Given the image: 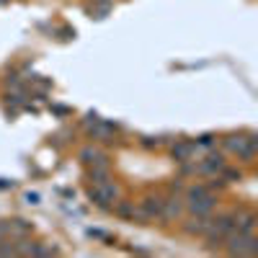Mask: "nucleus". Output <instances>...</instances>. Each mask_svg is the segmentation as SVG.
<instances>
[{
  "label": "nucleus",
  "instance_id": "f257e3e1",
  "mask_svg": "<svg viewBox=\"0 0 258 258\" xmlns=\"http://www.w3.org/2000/svg\"><path fill=\"white\" fill-rule=\"evenodd\" d=\"M232 232H235V214H225V217L212 220V225H209V230L204 235H207L209 248H217V245H222L230 238Z\"/></svg>",
  "mask_w": 258,
  "mask_h": 258
},
{
  "label": "nucleus",
  "instance_id": "f03ea898",
  "mask_svg": "<svg viewBox=\"0 0 258 258\" xmlns=\"http://www.w3.org/2000/svg\"><path fill=\"white\" fill-rule=\"evenodd\" d=\"M227 253L230 255H255L258 240L253 238V232H232L227 238Z\"/></svg>",
  "mask_w": 258,
  "mask_h": 258
},
{
  "label": "nucleus",
  "instance_id": "7ed1b4c3",
  "mask_svg": "<svg viewBox=\"0 0 258 258\" xmlns=\"http://www.w3.org/2000/svg\"><path fill=\"white\" fill-rule=\"evenodd\" d=\"M255 145H258L255 135H232V137L225 140V147L243 160H250L255 155Z\"/></svg>",
  "mask_w": 258,
  "mask_h": 258
},
{
  "label": "nucleus",
  "instance_id": "20e7f679",
  "mask_svg": "<svg viewBox=\"0 0 258 258\" xmlns=\"http://www.w3.org/2000/svg\"><path fill=\"white\" fill-rule=\"evenodd\" d=\"M88 197H91V202H96L98 207L109 209V207L119 199V186H114V183H109V181L96 183V186L88 191Z\"/></svg>",
  "mask_w": 258,
  "mask_h": 258
},
{
  "label": "nucleus",
  "instance_id": "39448f33",
  "mask_svg": "<svg viewBox=\"0 0 258 258\" xmlns=\"http://www.w3.org/2000/svg\"><path fill=\"white\" fill-rule=\"evenodd\" d=\"M186 207L197 214V217H204V214H209L212 207H214V197L212 194H204V197H197V199H186Z\"/></svg>",
  "mask_w": 258,
  "mask_h": 258
},
{
  "label": "nucleus",
  "instance_id": "423d86ee",
  "mask_svg": "<svg viewBox=\"0 0 258 258\" xmlns=\"http://www.w3.org/2000/svg\"><path fill=\"white\" fill-rule=\"evenodd\" d=\"M142 217H163V199L160 197H147L142 199Z\"/></svg>",
  "mask_w": 258,
  "mask_h": 258
},
{
  "label": "nucleus",
  "instance_id": "0eeeda50",
  "mask_svg": "<svg viewBox=\"0 0 258 258\" xmlns=\"http://www.w3.org/2000/svg\"><path fill=\"white\" fill-rule=\"evenodd\" d=\"M181 212H183L181 199H163V217H165V220H176V217H181Z\"/></svg>",
  "mask_w": 258,
  "mask_h": 258
},
{
  "label": "nucleus",
  "instance_id": "6e6552de",
  "mask_svg": "<svg viewBox=\"0 0 258 258\" xmlns=\"http://www.w3.org/2000/svg\"><path fill=\"white\" fill-rule=\"evenodd\" d=\"M225 168V160L220 155H209L204 163H199V170L202 173H220V170Z\"/></svg>",
  "mask_w": 258,
  "mask_h": 258
},
{
  "label": "nucleus",
  "instance_id": "1a4fd4ad",
  "mask_svg": "<svg viewBox=\"0 0 258 258\" xmlns=\"http://www.w3.org/2000/svg\"><path fill=\"white\" fill-rule=\"evenodd\" d=\"M194 150H197V142H178V145L173 147V155H176V160L186 163V160H191Z\"/></svg>",
  "mask_w": 258,
  "mask_h": 258
},
{
  "label": "nucleus",
  "instance_id": "9d476101",
  "mask_svg": "<svg viewBox=\"0 0 258 258\" xmlns=\"http://www.w3.org/2000/svg\"><path fill=\"white\" fill-rule=\"evenodd\" d=\"M209 225H212V220L204 214V217L191 220V225H186V232H191V235H204V232L209 230Z\"/></svg>",
  "mask_w": 258,
  "mask_h": 258
},
{
  "label": "nucleus",
  "instance_id": "9b49d317",
  "mask_svg": "<svg viewBox=\"0 0 258 258\" xmlns=\"http://www.w3.org/2000/svg\"><path fill=\"white\" fill-rule=\"evenodd\" d=\"M116 214H119V217H135L137 209H135L132 204H129V202H121V204L116 207Z\"/></svg>",
  "mask_w": 258,
  "mask_h": 258
},
{
  "label": "nucleus",
  "instance_id": "f8f14e48",
  "mask_svg": "<svg viewBox=\"0 0 258 258\" xmlns=\"http://www.w3.org/2000/svg\"><path fill=\"white\" fill-rule=\"evenodd\" d=\"M204 194H209V191H207V186H194V188H188V199L204 197Z\"/></svg>",
  "mask_w": 258,
  "mask_h": 258
},
{
  "label": "nucleus",
  "instance_id": "ddd939ff",
  "mask_svg": "<svg viewBox=\"0 0 258 258\" xmlns=\"http://www.w3.org/2000/svg\"><path fill=\"white\" fill-rule=\"evenodd\" d=\"M26 199L29 204H39V194H26Z\"/></svg>",
  "mask_w": 258,
  "mask_h": 258
},
{
  "label": "nucleus",
  "instance_id": "4468645a",
  "mask_svg": "<svg viewBox=\"0 0 258 258\" xmlns=\"http://www.w3.org/2000/svg\"><path fill=\"white\" fill-rule=\"evenodd\" d=\"M0 3H8V0H0Z\"/></svg>",
  "mask_w": 258,
  "mask_h": 258
}]
</instances>
